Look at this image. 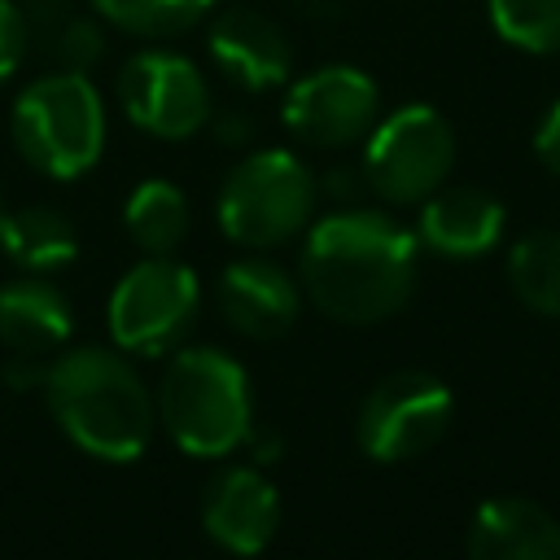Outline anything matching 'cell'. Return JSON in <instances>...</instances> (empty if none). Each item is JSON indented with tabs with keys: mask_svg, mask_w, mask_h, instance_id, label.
<instances>
[{
	"mask_svg": "<svg viewBox=\"0 0 560 560\" xmlns=\"http://www.w3.org/2000/svg\"><path fill=\"white\" fill-rule=\"evenodd\" d=\"M420 241L385 210L346 206L306 228L298 280L302 293L337 324H381L416 289Z\"/></svg>",
	"mask_w": 560,
	"mask_h": 560,
	"instance_id": "obj_1",
	"label": "cell"
},
{
	"mask_svg": "<svg viewBox=\"0 0 560 560\" xmlns=\"http://www.w3.org/2000/svg\"><path fill=\"white\" fill-rule=\"evenodd\" d=\"M44 394L52 420L79 451L109 464H131L144 455L158 424V402L118 350L74 346L57 354L48 363Z\"/></svg>",
	"mask_w": 560,
	"mask_h": 560,
	"instance_id": "obj_2",
	"label": "cell"
},
{
	"mask_svg": "<svg viewBox=\"0 0 560 560\" xmlns=\"http://www.w3.org/2000/svg\"><path fill=\"white\" fill-rule=\"evenodd\" d=\"M158 420L184 455L223 459L254 433V394L245 368L219 346L179 350L158 385Z\"/></svg>",
	"mask_w": 560,
	"mask_h": 560,
	"instance_id": "obj_3",
	"label": "cell"
},
{
	"mask_svg": "<svg viewBox=\"0 0 560 560\" xmlns=\"http://www.w3.org/2000/svg\"><path fill=\"white\" fill-rule=\"evenodd\" d=\"M9 136L22 162L39 175L79 179L105 153V101L83 70H48L18 92L9 109Z\"/></svg>",
	"mask_w": 560,
	"mask_h": 560,
	"instance_id": "obj_4",
	"label": "cell"
},
{
	"mask_svg": "<svg viewBox=\"0 0 560 560\" xmlns=\"http://www.w3.org/2000/svg\"><path fill=\"white\" fill-rule=\"evenodd\" d=\"M319 184L311 166L289 149H254L245 153L214 201L219 228L228 241L245 249H276L311 228Z\"/></svg>",
	"mask_w": 560,
	"mask_h": 560,
	"instance_id": "obj_5",
	"label": "cell"
},
{
	"mask_svg": "<svg viewBox=\"0 0 560 560\" xmlns=\"http://www.w3.org/2000/svg\"><path fill=\"white\" fill-rule=\"evenodd\" d=\"M455 166V131L433 105H398L363 140V184L389 206H420Z\"/></svg>",
	"mask_w": 560,
	"mask_h": 560,
	"instance_id": "obj_6",
	"label": "cell"
},
{
	"mask_svg": "<svg viewBox=\"0 0 560 560\" xmlns=\"http://www.w3.org/2000/svg\"><path fill=\"white\" fill-rule=\"evenodd\" d=\"M201 302L197 271L175 254H144L109 293V337L131 354H162L184 337Z\"/></svg>",
	"mask_w": 560,
	"mask_h": 560,
	"instance_id": "obj_7",
	"label": "cell"
},
{
	"mask_svg": "<svg viewBox=\"0 0 560 560\" xmlns=\"http://www.w3.org/2000/svg\"><path fill=\"white\" fill-rule=\"evenodd\" d=\"M455 416V398L451 389L420 368H402L381 376L354 420V438L363 446L368 459L376 464H402L424 455L451 424Z\"/></svg>",
	"mask_w": 560,
	"mask_h": 560,
	"instance_id": "obj_8",
	"label": "cell"
},
{
	"mask_svg": "<svg viewBox=\"0 0 560 560\" xmlns=\"http://www.w3.org/2000/svg\"><path fill=\"white\" fill-rule=\"evenodd\" d=\"M131 127L158 140H188L210 122V83L201 66L175 48L131 52L114 79Z\"/></svg>",
	"mask_w": 560,
	"mask_h": 560,
	"instance_id": "obj_9",
	"label": "cell"
},
{
	"mask_svg": "<svg viewBox=\"0 0 560 560\" xmlns=\"http://www.w3.org/2000/svg\"><path fill=\"white\" fill-rule=\"evenodd\" d=\"M280 118L289 136L311 149H346L354 140H368V131L376 127L381 88L368 70L328 61L289 83Z\"/></svg>",
	"mask_w": 560,
	"mask_h": 560,
	"instance_id": "obj_10",
	"label": "cell"
},
{
	"mask_svg": "<svg viewBox=\"0 0 560 560\" xmlns=\"http://www.w3.org/2000/svg\"><path fill=\"white\" fill-rule=\"evenodd\" d=\"M206 52L214 61V70L245 88V92H271L280 83H289L293 70V44L280 31V22H271L258 9H223L210 31H206Z\"/></svg>",
	"mask_w": 560,
	"mask_h": 560,
	"instance_id": "obj_11",
	"label": "cell"
},
{
	"mask_svg": "<svg viewBox=\"0 0 560 560\" xmlns=\"http://www.w3.org/2000/svg\"><path fill=\"white\" fill-rule=\"evenodd\" d=\"M206 534L232 556H258L276 538L280 494L254 464H232L206 481L201 494Z\"/></svg>",
	"mask_w": 560,
	"mask_h": 560,
	"instance_id": "obj_12",
	"label": "cell"
},
{
	"mask_svg": "<svg viewBox=\"0 0 560 560\" xmlns=\"http://www.w3.org/2000/svg\"><path fill=\"white\" fill-rule=\"evenodd\" d=\"M508 210L494 192L472 184H442L420 201L416 241L442 258H481L503 241Z\"/></svg>",
	"mask_w": 560,
	"mask_h": 560,
	"instance_id": "obj_13",
	"label": "cell"
},
{
	"mask_svg": "<svg viewBox=\"0 0 560 560\" xmlns=\"http://www.w3.org/2000/svg\"><path fill=\"white\" fill-rule=\"evenodd\" d=\"M219 311L223 319L254 341H276L298 324L302 289L271 258H236L219 276Z\"/></svg>",
	"mask_w": 560,
	"mask_h": 560,
	"instance_id": "obj_14",
	"label": "cell"
},
{
	"mask_svg": "<svg viewBox=\"0 0 560 560\" xmlns=\"http://www.w3.org/2000/svg\"><path fill=\"white\" fill-rule=\"evenodd\" d=\"M468 560H560V521L521 494L486 499L472 512Z\"/></svg>",
	"mask_w": 560,
	"mask_h": 560,
	"instance_id": "obj_15",
	"label": "cell"
},
{
	"mask_svg": "<svg viewBox=\"0 0 560 560\" xmlns=\"http://www.w3.org/2000/svg\"><path fill=\"white\" fill-rule=\"evenodd\" d=\"M74 328V311L66 293L39 276H22L0 284V341L13 354H48Z\"/></svg>",
	"mask_w": 560,
	"mask_h": 560,
	"instance_id": "obj_16",
	"label": "cell"
},
{
	"mask_svg": "<svg viewBox=\"0 0 560 560\" xmlns=\"http://www.w3.org/2000/svg\"><path fill=\"white\" fill-rule=\"evenodd\" d=\"M0 249L9 254L13 267H22L31 276H44V271H61L66 262H74L79 236H74V223L61 210H52V206H22V210L4 214Z\"/></svg>",
	"mask_w": 560,
	"mask_h": 560,
	"instance_id": "obj_17",
	"label": "cell"
},
{
	"mask_svg": "<svg viewBox=\"0 0 560 560\" xmlns=\"http://www.w3.org/2000/svg\"><path fill=\"white\" fill-rule=\"evenodd\" d=\"M188 197L171 179H144L122 206V228L144 254H175L188 236Z\"/></svg>",
	"mask_w": 560,
	"mask_h": 560,
	"instance_id": "obj_18",
	"label": "cell"
},
{
	"mask_svg": "<svg viewBox=\"0 0 560 560\" xmlns=\"http://www.w3.org/2000/svg\"><path fill=\"white\" fill-rule=\"evenodd\" d=\"M508 284L525 311L560 319V228L525 232L508 249Z\"/></svg>",
	"mask_w": 560,
	"mask_h": 560,
	"instance_id": "obj_19",
	"label": "cell"
},
{
	"mask_svg": "<svg viewBox=\"0 0 560 560\" xmlns=\"http://www.w3.org/2000/svg\"><path fill=\"white\" fill-rule=\"evenodd\" d=\"M88 4L105 26L144 39H166L192 31L219 0H88Z\"/></svg>",
	"mask_w": 560,
	"mask_h": 560,
	"instance_id": "obj_20",
	"label": "cell"
},
{
	"mask_svg": "<svg viewBox=\"0 0 560 560\" xmlns=\"http://www.w3.org/2000/svg\"><path fill=\"white\" fill-rule=\"evenodd\" d=\"M486 18L494 35L521 52H560V0H486Z\"/></svg>",
	"mask_w": 560,
	"mask_h": 560,
	"instance_id": "obj_21",
	"label": "cell"
},
{
	"mask_svg": "<svg viewBox=\"0 0 560 560\" xmlns=\"http://www.w3.org/2000/svg\"><path fill=\"white\" fill-rule=\"evenodd\" d=\"M101 48H105V39H101V18L92 13H79V18H70L66 26H61V35H57V70H92L96 66V57H101Z\"/></svg>",
	"mask_w": 560,
	"mask_h": 560,
	"instance_id": "obj_22",
	"label": "cell"
},
{
	"mask_svg": "<svg viewBox=\"0 0 560 560\" xmlns=\"http://www.w3.org/2000/svg\"><path fill=\"white\" fill-rule=\"evenodd\" d=\"M26 44H31V26H26L22 9L13 0H0V83L13 79V70L26 57Z\"/></svg>",
	"mask_w": 560,
	"mask_h": 560,
	"instance_id": "obj_23",
	"label": "cell"
},
{
	"mask_svg": "<svg viewBox=\"0 0 560 560\" xmlns=\"http://www.w3.org/2000/svg\"><path fill=\"white\" fill-rule=\"evenodd\" d=\"M534 153H538V162L560 179V96L547 105V114H542L538 127H534Z\"/></svg>",
	"mask_w": 560,
	"mask_h": 560,
	"instance_id": "obj_24",
	"label": "cell"
},
{
	"mask_svg": "<svg viewBox=\"0 0 560 560\" xmlns=\"http://www.w3.org/2000/svg\"><path fill=\"white\" fill-rule=\"evenodd\" d=\"M4 214H9V210H4V201H0V228H4Z\"/></svg>",
	"mask_w": 560,
	"mask_h": 560,
	"instance_id": "obj_25",
	"label": "cell"
}]
</instances>
